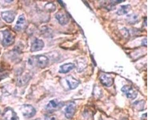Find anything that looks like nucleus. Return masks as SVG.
Wrapping results in <instances>:
<instances>
[{"mask_svg": "<svg viewBox=\"0 0 160 120\" xmlns=\"http://www.w3.org/2000/svg\"><path fill=\"white\" fill-rule=\"evenodd\" d=\"M2 44L4 46H8L13 45L15 41V36L7 29L2 31Z\"/></svg>", "mask_w": 160, "mask_h": 120, "instance_id": "1", "label": "nucleus"}, {"mask_svg": "<svg viewBox=\"0 0 160 120\" xmlns=\"http://www.w3.org/2000/svg\"><path fill=\"white\" fill-rule=\"evenodd\" d=\"M21 109L22 115L27 118H32L36 113L35 108L30 104H23L21 106Z\"/></svg>", "mask_w": 160, "mask_h": 120, "instance_id": "2", "label": "nucleus"}, {"mask_svg": "<svg viewBox=\"0 0 160 120\" xmlns=\"http://www.w3.org/2000/svg\"><path fill=\"white\" fill-rule=\"evenodd\" d=\"M35 58L36 65L40 68H45L49 65V60L47 56L38 55L35 56Z\"/></svg>", "mask_w": 160, "mask_h": 120, "instance_id": "3", "label": "nucleus"}, {"mask_svg": "<svg viewBox=\"0 0 160 120\" xmlns=\"http://www.w3.org/2000/svg\"><path fill=\"white\" fill-rule=\"evenodd\" d=\"M121 91L124 93L127 98L134 99L136 98L137 92L132 87L128 85H124L122 88Z\"/></svg>", "mask_w": 160, "mask_h": 120, "instance_id": "4", "label": "nucleus"}, {"mask_svg": "<svg viewBox=\"0 0 160 120\" xmlns=\"http://www.w3.org/2000/svg\"><path fill=\"white\" fill-rule=\"evenodd\" d=\"M63 106V103L57 100L54 99L49 102L46 106V109L49 112H51L60 109Z\"/></svg>", "mask_w": 160, "mask_h": 120, "instance_id": "5", "label": "nucleus"}, {"mask_svg": "<svg viewBox=\"0 0 160 120\" xmlns=\"http://www.w3.org/2000/svg\"><path fill=\"white\" fill-rule=\"evenodd\" d=\"M56 19L59 22V23L62 25H65L68 23L69 17L66 12L63 11H59L55 15Z\"/></svg>", "mask_w": 160, "mask_h": 120, "instance_id": "6", "label": "nucleus"}, {"mask_svg": "<svg viewBox=\"0 0 160 120\" xmlns=\"http://www.w3.org/2000/svg\"><path fill=\"white\" fill-rule=\"evenodd\" d=\"M99 80L100 83L107 87H111L114 83V79L111 76L106 74H103L100 76Z\"/></svg>", "mask_w": 160, "mask_h": 120, "instance_id": "7", "label": "nucleus"}, {"mask_svg": "<svg viewBox=\"0 0 160 120\" xmlns=\"http://www.w3.org/2000/svg\"><path fill=\"white\" fill-rule=\"evenodd\" d=\"M3 117L5 120H18L16 113L10 108H7L5 110L3 113Z\"/></svg>", "mask_w": 160, "mask_h": 120, "instance_id": "8", "label": "nucleus"}, {"mask_svg": "<svg viewBox=\"0 0 160 120\" xmlns=\"http://www.w3.org/2000/svg\"><path fill=\"white\" fill-rule=\"evenodd\" d=\"M2 19L8 23H11L15 19V12L11 11H4L1 12Z\"/></svg>", "mask_w": 160, "mask_h": 120, "instance_id": "9", "label": "nucleus"}, {"mask_svg": "<svg viewBox=\"0 0 160 120\" xmlns=\"http://www.w3.org/2000/svg\"><path fill=\"white\" fill-rule=\"evenodd\" d=\"M44 46V43L43 41L41 39H36L34 41L31 46V52H35L41 50Z\"/></svg>", "mask_w": 160, "mask_h": 120, "instance_id": "10", "label": "nucleus"}, {"mask_svg": "<svg viewBox=\"0 0 160 120\" xmlns=\"http://www.w3.org/2000/svg\"><path fill=\"white\" fill-rule=\"evenodd\" d=\"M76 104L74 103L71 102L70 103L65 109V115L66 118L70 119L73 118L75 112Z\"/></svg>", "mask_w": 160, "mask_h": 120, "instance_id": "11", "label": "nucleus"}, {"mask_svg": "<svg viewBox=\"0 0 160 120\" xmlns=\"http://www.w3.org/2000/svg\"><path fill=\"white\" fill-rule=\"evenodd\" d=\"M66 83L70 89H74L78 87L79 84V80L71 76H68L66 79Z\"/></svg>", "mask_w": 160, "mask_h": 120, "instance_id": "12", "label": "nucleus"}, {"mask_svg": "<svg viewBox=\"0 0 160 120\" xmlns=\"http://www.w3.org/2000/svg\"><path fill=\"white\" fill-rule=\"evenodd\" d=\"M75 67V65L74 63H66V64H64L60 66V70L59 72L60 73L65 74V73H69V72L71 71Z\"/></svg>", "mask_w": 160, "mask_h": 120, "instance_id": "13", "label": "nucleus"}, {"mask_svg": "<svg viewBox=\"0 0 160 120\" xmlns=\"http://www.w3.org/2000/svg\"><path fill=\"white\" fill-rule=\"evenodd\" d=\"M26 19L24 15H21L18 17V21H17L16 25L15 26V30L19 31L22 29L25 23Z\"/></svg>", "mask_w": 160, "mask_h": 120, "instance_id": "14", "label": "nucleus"}, {"mask_svg": "<svg viewBox=\"0 0 160 120\" xmlns=\"http://www.w3.org/2000/svg\"><path fill=\"white\" fill-rule=\"evenodd\" d=\"M131 6L130 5H126L121 6L117 12V14L119 15H124L128 13L131 10Z\"/></svg>", "mask_w": 160, "mask_h": 120, "instance_id": "15", "label": "nucleus"}, {"mask_svg": "<svg viewBox=\"0 0 160 120\" xmlns=\"http://www.w3.org/2000/svg\"><path fill=\"white\" fill-rule=\"evenodd\" d=\"M138 21V16L135 14H130L127 17V21L128 23L134 25Z\"/></svg>", "mask_w": 160, "mask_h": 120, "instance_id": "16", "label": "nucleus"}, {"mask_svg": "<svg viewBox=\"0 0 160 120\" xmlns=\"http://www.w3.org/2000/svg\"><path fill=\"white\" fill-rule=\"evenodd\" d=\"M30 79V77L29 75H28L22 76V77H21L18 79V84L21 85H24L25 83L29 81Z\"/></svg>", "mask_w": 160, "mask_h": 120, "instance_id": "17", "label": "nucleus"}, {"mask_svg": "<svg viewBox=\"0 0 160 120\" xmlns=\"http://www.w3.org/2000/svg\"><path fill=\"white\" fill-rule=\"evenodd\" d=\"M45 8L46 9V10L49 11L50 12L51 11L54 12L56 9V7L54 4L50 3L46 4L45 6Z\"/></svg>", "mask_w": 160, "mask_h": 120, "instance_id": "18", "label": "nucleus"}, {"mask_svg": "<svg viewBox=\"0 0 160 120\" xmlns=\"http://www.w3.org/2000/svg\"><path fill=\"white\" fill-rule=\"evenodd\" d=\"M45 120H57V118L55 115H47L45 116Z\"/></svg>", "mask_w": 160, "mask_h": 120, "instance_id": "19", "label": "nucleus"}, {"mask_svg": "<svg viewBox=\"0 0 160 120\" xmlns=\"http://www.w3.org/2000/svg\"><path fill=\"white\" fill-rule=\"evenodd\" d=\"M142 45L144 46H147V39L146 38L144 39L142 41Z\"/></svg>", "mask_w": 160, "mask_h": 120, "instance_id": "20", "label": "nucleus"}, {"mask_svg": "<svg viewBox=\"0 0 160 120\" xmlns=\"http://www.w3.org/2000/svg\"><path fill=\"white\" fill-rule=\"evenodd\" d=\"M99 120H102V119H99Z\"/></svg>", "mask_w": 160, "mask_h": 120, "instance_id": "21", "label": "nucleus"}, {"mask_svg": "<svg viewBox=\"0 0 160 120\" xmlns=\"http://www.w3.org/2000/svg\"><path fill=\"white\" fill-rule=\"evenodd\" d=\"M0 113H1V110H0Z\"/></svg>", "mask_w": 160, "mask_h": 120, "instance_id": "22", "label": "nucleus"}]
</instances>
